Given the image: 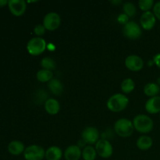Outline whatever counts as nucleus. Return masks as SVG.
Instances as JSON below:
<instances>
[{
    "mask_svg": "<svg viewBox=\"0 0 160 160\" xmlns=\"http://www.w3.org/2000/svg\"><path fill=\"white\" fill-rule=\"evenodd\" d=\"M36 78H37L38 81H40V82H49L52 79H53V73L51 70L42 69L39 71H38Z\"/></svg>",
    "mask_w": 160,
    "mask_h": 160,
    "instance_id": "obj_22",
    "label": "nucleus"
},
{
    "mask_svg": "<svg viewBox=\"0 0 160 160\" xmlns=\"http://www.w3.org/2000/svg\"><path fill=\"white\" fill-rule=\"evenodd\" d=\"M153 62H154L155 65H156V67H159L160 69V53L159 54H156V56L153 57Z\"/></svg>",
    "mask_w": 160,
    "mask_h": 160,
    "instance_id": "obj_31",
    "label": "nucleus"
},
{
    "mask_svg": "<svg viewBox=\"0 0 160 160\" xmlns=\"http://www.w3.org/2000/svg\"><path fill=\"white\" fill-rule=\"evenodd\" d=\"M160 92V86L156 83H148L144 87V93L145 95L152 98V97L158 96Z\"/></svg>",
    "mask_w": 160,
    "mask_h": 160,
    "instance_id": "obj_20",
    "label": "nucleus"
},
{
    "mask_svg": "<svg viewBox=\"0 0 160 160\" xmlns=\"http://www.w3.org/2000/svg\"><path fill=\"white\" fill-rule=\"evenodd\" d=\"M48 95L47 92L44 90H38L37 92L34 94V100L38 105H41L42 103L45 104V102L48 100Z\"/></svg>",
    "mask_w": 160,
    "mask_h": 160,
    "instance_id": "obj_26",
    "label": "nucleus"
},
{
    "mask_svg": "<svg viewBox=\"0 0 160 160\" xmlns=\"http://www.w3.org/2000/svg\"><path fill=\"white\" fill-rule=\"evenodd\" d=\"M8 6L9 11L16 17L22 16L27 9V3L24 0H9Z\"/></svg>",
    "mask_w": 160,
    "mask_h": 160,
    "instance_id": "obj_11",
    "label": "nucleus"
},
{
    "mask_svg": "<svg viewBox=\"0 0 160 160\" xmlns=\"http://www.w3.org/2000/svg\"><path fill=\"white\" fill-rule=\"evenodd\" d=\"M129 18L130 17L128 15H126L124 12H123V13L120 14L118 16V17H117V21H118L119 23L124 26V25H126L129 22Z\"/></svg>",
    "mask_w": 160,
    "mask_h": 160,
    "instance_id": "obj_29",
    "label": "nucleus"
},
{
    "mask_svg": "<svg viewBox=\"0 0 160 160\" xmlns=\"http://www.w3.org/2000/svg\"><path fill=\"white\" fill-rule=\"evenodd\" d=\"M129 104V98L124 94H115L108 99L106 106L112 112H119L124 110Z\"/></svg>",
    "mask_w": 160,
    "mask_h": 160,
    "instance_id": "obj_1",
    "label": "nucleus"
},
{
    "mask_svg": "<svg viewBox=\"0 0 160 160\" xmlns=\"http://www.w3.org/2000/svg\"><path fill=\"white\" fill-rule=\"evenodd\" d=\"M111 3L112 4H120V3H122L121 1H112L111 2Z\"/></svg>",
    "mask_w": 160,
    "mask_h": 160,
    "instance_id": "obj_33",
    "label": "nucleus"
},
{
    "mask_svg": "<svg viewBox=\"0 0 160 160\" xmlns=\"http://www.w3.org/2000/svg\"><path fill=\"white\" fill-rule=\"evenodd\" d=\"M145 110L150 114L160 113V96L150 98L145 102Z\"/></svg>",
    "mask_w": 160,
    "mask_h": 160,
    "instance_id": "obj_14",
    "label": "nucleus"
},
{
    "mask_svg": "<svg viewBox=\"0 0 160 160\" xmlns=\"http://www.w3.org/2000/svg\"><path fill=\"white\" fill-rule=\"evenodd\" d=\"M23 157L25 160H43L45 157V150L40 145H29L23 152Z\"/></svg>",
    "mask_w": 160,
    "mask_h": 160,
    "instance_id": "obj_5",
    "label": "nucleus"
},
{
    "mask_svg": "<svg viewBox=\"0 0 160 160\" xmlns=\"http://www.w3.org/2000/svg\"><path fill=\"white\" fill-rule=\"evenodd\" d=\"M62 152L59 147L51 146L45 150L46 160H60L62 159Z\"/></svg>",
    "mask_w": 160,
    "mask_h": 160,
    "instance_id": "obj_17",
    "label": "nucleus"
},
{
    "mask_svg": "<svg viewBox=\"0 0 160 160\" xmlns=\"http://www.w3.org/2000/svg\"><path fill=\"white\" fill-rule=\"evenodd\" d=\"M134 130L142 134H148L151 132L154 127L153 120L148 116L145 114L137 115L133 120Z\"/></svg>",
    "mask_w": 160,
    "mask_h": 160,
    "instance_id": "obj_2",
    "label": "nucleus"
},
{
    "mask_svg": "<svg viewBox=\"0 0 160 160\" xmlns=\"http://www.w3.org/2000/svg\"><path fill=\"white\" fill-rule=\"evenodd\" d=\"M97 156L98 155H97L95 148L92 145H87L82 150L81 157L84 160H95Z\"/></svg>",
    "mask_w": 160,
    "mask_h": 160,
    "instance_id": "obj_21",
    "label": "nucleus"
},
{
    "mask_svg": "<svg viewBox=\"0 0 160 160\" xmlns=\"http://www.w3.org/2000/svg\"><path fill=\"white\" fill-rule=\"evenodd\" d=\"M6 5H8L7 0H0V7H3Z\"/></svg>",
    "mask_w": 160,
    "mask_h": 160,
    "instance_id": "obj_32",
    "label": "nucleus"
},
{
    "mask_svg": "<svg viewBox=\"0 0 160 160\" xmlns=\"http://www.w3.org/2000/svg\"><path fill=\"white\" fill-rule=\"evenodd\" d=\"M45 31H46V29L43 24H38L34 28V33L38 37H41L43 34H45Z\"/></svg>",
    "mask_w": 160,
    "mask_h": 160,
    "instance_id": "obj_28",
    "label": "nucleus"
},
{
    "mask_svg": "<svg viewBox=\"0 0 160 160\" xmlns=\"http://www.w3.org/2000/svg\"><path fill=\"white\" fill-rule=\"evenodd\" d=\"M135 88V83L131 78H126L121 83V90L123 94L131 93Z\"/></svg>",
    "mask_w": 160,
    "mask_h": 160,
    "instance_id": "obj_23",
    "label": "nucleus"
},
{
    "mask_svg": "<svg viewBox=\"0 0 160 160\" xmlns=\"http://www.w3.org/2000/svg\"><path fill=\"white\" fill-rule=\"evenodd\" d=\"M136 145H137L138 148L142 151H147L152 146L153 141L149 136L142 135L138 138L137 142H136Z\"/></svg>",
    "mask_w": 160,
    "mask_h": 160,
    "instance_id": "obj_18",
    "label": "nucleus"
},
{
    "mask_svg": "<svg viewBox=\"0 0 160 160\" xmlns=\"http://www.w3.org/2000/svg\"><path fill=\"white\" fill-rule=\"evenodd\" d=\"M61 23L60 16L55 12H50L45 16L43 19V25L45 29L52 31L57 29Z\"/></svg>",
    "mask_w": 160,
    "mask_h": 160,
    "instance_id": "obj_9",
    "label": "nucleus"
},
{
    "mask_svg": "<svg viewBox=\"0 0 160 160\" xmlns=\"http://www.w3.org/2000/svg\"><path fill=\"white\" fill-rule=\"evenodd\" d=\"M153 13L156 19H159L160 20V1L155 3L154 6H153Z\"/></svg>",
    "mask_w": 160,
    "mask_h": 160,
    "instance_id": "obj_30",
    "label": "nucleus"
},
{
    "mask_svg": "<svg viewBox=\"0 0 160 160\" xmlns=\"http://www.w3.org/2000/svg\"><path fill=\"white\" fill-rule=\"evenodd\" d=\"M44 106L45 111L49 115H56L60 110V104L55 98H48Z\"/></svg>",
    "mask_w": 160,
    "mask_h": 160,
    "instance_id": "obj_16",
    "label": "nucleus"
},
{
    "mask_svg": "<svg viewBox=\"0 0 160 160\" xmlns=\"http://www.w3.org/2000/svg\"><path fill=\"white\" fill-rule=\"evenodd\" d=\"M41 66L44 70H48L52 71L56 67V61L51 57H45L41 60Z\"/></svg>",
    "mask_w": 160,
    "mask_h": 160,
    "instance_id": "obj_24",
    "label": "nucleus"
},
{
    "mask_svg": "<svg viewBox=\"0 0 160 160\" xmlns=\"http://www.w3.org/2000/svg\"><path fill=\"white\" fill-rule=\"evenodd\" d=\"M81 138L85 144L89 145H95L99 140V132L94 127H87L81 133Z\"/></svg>",
    "mask_w": 160,
    "mask_h": 160,
    "instance_id": "obj_8",
    "label": "nucleus"
},
{
    "mask_svg": "<svg viewBox=\"0 0 160 160\" xmlns=\"http://www.w3.org/2000/svg\"><path fill=\"white\" fill-rule=\"evenodd\" d=\"M125 66L129 70L138 72L142 70L144 67V61L140 56L137 55H131L125 59Z\"/></svg>",
    "mask_w": 160,
    "mask_h": 160,
    "instance_id": "obj_10",
    "label": "nucleus"
},
{
    "mask_svg": "<svg viewBox=\"0 0 160 160\" xmlns=\"http://www.w3.org/2000/svg\"><path fill=\"white\" fill-rule=\"evenodd\" d=\"M156 23V17L154 13L150 11L142 13L140 18V23L142 28L145 31H150L155 27Z\"/></svg>",
    "mask_w": 160,
    "mask_h": 160,
    "instance_id": "obj_12",
    "label": "nucleus"
},
{
    "mask_svg": "<svg viewBox=\"0 0 160 160\" xmlns=\"http://www.w3.org/2000/svg\"><path fill=\"white\" fill-rule=\"evenodd\" d=\"M48 87L50 92L55 95H60L63 92V85L57 78H53L48 83Z\"/></svg>",
    "mask_w": 160,
    "mask_h": 160,
    "instance_id": "obj_19",
    "label": "nucleus"
},
{
    "mask_svg": "<svg viewBox=\"0 0 160 160\" xmlns=\"http://www.w3.org/2000/svg\"><path fill=\"white\" fill-rule=\"evenodd\" d=\"M123 10L126 15H128L129 17H133L135 16L136 12H137V9L134 3L130 2H125L123 6Z\"/></svg>",
    "mask_w": 160,
    "mask_h": 160,
    "instance_id": "obj_25",
    "label": "nucleus"
},
{
    "mask_svg": "<svg viewBox=\"0 0 160 160\" xmlns=\"http://www.w3.org/2000/svg\"><path fill=\"white\" fill-rule=\"evenodd\" d=\"M95 150L98 156L102 159L111 157L113 153V148L107 139H99L95 144Z\"/></svg>",
    "mask_w": 160,
    "mask_h": 160,
    "instance_id": "obj_6",
    "label": "nucleus"
},
{
    "mask_svg": "<svg viewBox=\"0 0 160 160\" xmlns=\"http://www.w3.org/2000/svg\"><path fill=\"white\" fill-rule=\"evenodd\" d=\"M133 122L127 118H120L114 124V131L121 138H128L134 132Z\"/></svg>",
    "mask_w": 160,
    "mask_h": 160,
    "instance_id": "obj_3",
    "label": "nucleus"
},
{
    "mask_svg": "<svg viewBox=\"0 0 160 160\" xmlns=\"http://www.w3.org/2000/svg\"><path fill=\"white\" fill-rule=\"evenodd\" d=\"M155 3L153 0H140L138 2V6L144 12L150 11L152 8H153Z\"/></svg>",
    "mask_w": 160,
    "mask_h": 160,
    "instance_id": "obj_27",
    "label": "nucleus"
},
{
    "mask_svg": "<svg viewBox=\"0 0 160 160\" xmlns=\"http://www.w3.org/2000/svg\"><path fill=\"white\" fill-rule=\"evenodd\" d=\"M159 116H160V113H159Z\"/></svg>",
    "mask_w": 160,
    "mask_h": 160,
    "instance_id": "obj_34",
    "label": "nucleus"
},
{
    "mask_svg": "<svg viewBox=\"0 0 160 160\" xmlns=\"http://www.w3.org/2000/svg\"><path fill=\"white\" fill-rule=\"evenodd\" d=\"M7 148L10 154L13 155V156H19V155L23 153L26 148L24 147V144L22 142L14 140L9 142Z\"/></svg>",
    "mask_w": 160,
    "mask_h": 160,
    "instance_id": "obj_15",
    "label": "nucleus"
},
{
    "mask_svg": "<svg viewBox=\"0 0 160 160\" xmlns=\"http://www.w3.org/2000/svg\"><path fill=\"white\" fill-rule=\"evenodd\" d=\"M47 47L45 39L40 37L33 38L27 44V50L31 56H39L45 52Z\"/></svg>",
    "mask_w": 160,
    "mask_h": 160,
    "instance_id": "obj_4",
    "label": "nucleus"
},
{
    "mask_svg": "<svg viewBox=\"0 0 160 160\" xmlns=\"http://www.w3.org/2000/svg\"><path fill=\"white\" fill-rule=\"evenodd\" d=\"M123 33L124 36L131 40H136L141 38L142 34V28L134 21H129L123 26Z\"/></svg>",
    "mask_w": 160,
    "mask_h": 160,
    "instance_id": "obj_7",
    "label": "nucleus"
},
{
    "mask_svg": "<svg viewBox=\"0 0 160 160\" xmlns=\"http://www.w3.org/2000/svg\"><path fill=\"white\" fill-rule=\"evenodd\" d=\"M82 156V151L78 145H70L66 148L63 156L66 160H79Z\"/></svg>",
    "mask_w": 160,
    "mask_h": 160,
    "instance_id": "obj_13",
    "label": "nucleus"
}]
</instances>
